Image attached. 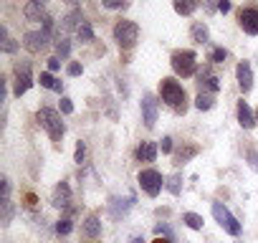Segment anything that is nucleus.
<instances>
[{"mask_svg":"<svg viewBox=\"0 0 258 243\" xmlns=\"http://www.w3.org/2000/svg\"><path fill=\"white\" fill-rule=\"evenodd\" d=\"M69 51H71L69 38H58V41H56V53H58V58H66V56H69Z\"/></svg>","mask_w":258,"mask_h":243,"instance_id":"obj_28","label":"nucleus"},{"mask_svg":"<svg viewBox=\"0 0 258 243\" xmlns=\"http://www.w3.org/2000/svg\"><path fill=\"white\" fill-rule=\"evenodd\" d=\"M61 111H63V114H71V111H74V104H71V99H66V96L61 99Z\"/></svg>","mask_w":258,"mask_h":243,"instance_id":"obj_36","label":"nucleus"},{"mask_svg":"<svg viewBox=\"0 0 258 243\" xmlns=\"http://www.w3.org/2000/svg\"><path fill=\"white\" fill-rule=\"evenodd\" d=\"M137 180H140V188H142L150 198H157V195H160V190H162V183H165V180H162V175H160L155 167L142 170Z\"/></svg>","mask_w":258,"mask_h":243,"instance_id":"obj_7","label":"nucleus"},{"mask_svg":"<svg viewBox=\"0 0 258 243\" xmlns=\"http://www.w3.org/2000/svg\"><path fill=\"white\" fill-rule=\"evenodd\" d=\"M225 58H228V51H225V48H215V51L210 53V61H213V64H223Z\"/></svg>","mask_w":258,"mask_h":243,"instance_id":"obj_30","label":"nucleus"},{"mask_svg":"<svg viewBox=\"0 0 258 243\" xmlns=\"http://www.w3.org/2000/svg\"><path fill=\"white\" fill-rule=\"evenodd\" d=\"M43 8H46V0H31V3L23 8V16L28 21H43Z\"/></svg>","mask_w":258,"mask_h":243,"instance_id":"obj_15","label":"nucleus"},{"mask_svg":"<svg viewBox=\"0 0 258 243\" xmlns=\"http://www.w3.org/2000/svg\"><path fill=\"white\" fill-rule=\"evenodd\" d=\"M81 23H84V16H81V11L76 8V11H71V13L63 18V31H74V28L79 31Z\"/></svg>","mask_w":258,"mask_h":243,"instance_id":"obj_20","label":"nucleus"},{"mask_svg":"<svg viewBox=\"0 0 258 243\" xmlns=\"http://www.w3.org/2000/svg\"><path fill=\"white\" fill-rule=\"evenodd\" d=\"M132 243H145V240L142 238H132Z\"/></svg>","mask_w":258,"mask_h":243,"instance_id":"obj_44","label":"nucleus"},{"mask_svg":"<svg viewBox=\"0 0 258 243\" xmlns=\"http://www.w3.org/2000/svg\"><path fill=\"white\" fill-rule=\"evenodd\" d=\"M0 38H3V53H16V51H18V43L8 36V28H6V26L0 28Z\"/></svg>","mask_w":258,"mask_h":243,"instance_id":"obj_23","label":"nucleus"},{"mask_svg":"<svg viewBox=\"0 0 258 243\" xmlns=\"http://www.w3.org/2000/svg\"><path fill=\"white\" fill-rule=\"evenodd\" d=\"M198 6H200V0H172L175 13L182 16V18H190V16L198 11Z\"/></svg>","mask_w":258,"mask_h":243,"instance_id":"obj_16","label":"nucleus"},{"mask_svg":"<svg viewBox=\"0 0 258 243\" xmlns=\"http://www.w3.org/2000/svg\"><path fill=\"white\" fill-rule=\"evenodd\" d=\"M167 190H170L172 195H180V175H172V177L167 180Z\"/></svg>","mask_w":258,"mask_h":243,"instance_id":"obj_31","label":"nucleus"},{"mask_svg":"<svg viewBox=\"0 0 258 243\" xmlns=\"http://www.w3.org/2000/svg\"><path fill=\"white\" fill-rule=\"evenodd\" d=\"M101 6L109 8V11H114V8H121V0H101Z\"/></svg>","mask_w":258,"mask_h":243,"instance_id":"obj_37","label":"nucleus"},{"mask_svg":"<svg viewBox=\"0 0 258 243\" xmlns=\"http://www.w3.org/2000/svg\"><path fill=\"white\" fill-rule=\"evenodd\" d=\"M235 114H238V122H240V127H243V130H253V127H255V114L250 111V106H248L243 99L238 101Z\"/></svg>","mask_w":258,"mask_h":243,"instance_id":"obj_13","label":"nucleus"},{"mask_svg":"<svg viewBox=\"0 0 258 243\" xmlns=\"http://www.w3.org/2000/svg\"><path fill=\"white\" fill-rule=\"evenodd\" d=\"M152 243H172V240H170V238H165V235H157Z\"/></svg>","mask_w":258,"mask_h":243,"instance_id":"obj_43","label":"nucleus"},{"mask_svg":"<svg viewBox=\"0 0 258 243\" xmlns=\"http://www.w3.org/2000/svg\"><path fill=\"white\" fill-rule=\"evenodd\" d=\"M248 160H250V167H255V170H258V155H255L253 150H248Z\"/></svg>","mask_w":258,"mask_h":243,"instance_id":"obj_42","label":"nucleus"},{"mask_svg":"<svg viewBox=\"0 0 258 243\" xmlns=\"http://www.w3.org/2000/svg\"><path fill=\"white\" fill-rule=\"evenodd\" d=\"M162 152H172V137H162Z\"/></svg>","mask_w":258,"mask_h":243,"instance_id":"obj_39","label":"nucleus"},{"mask_svg":"<svg viewBox=\"0 0 258 243\" xmlns=\"http://www.w3.org/2000/svg\"><path fill=\"white\" fill-rule=\"evenodd\" d=\"M84 235H86V238H99V235H101V220H99L96 215H89V218L84 220Z\"/></svg>","mask_w":258,"mask_h":243,"instance_id":"obj_19","label":"nucleus"},{"mask_svg":"<svg viewBox=\"0 0 258 243\" xmlns=\"http://www.w3.org/2000/svg\"><path fill=\"white\" fill-rule=\"evenodd\" d=\"M76 36H79V41H84V43H89V41H94V31H91V23H89V21H84V23L79 26V31H76Z\"/></svg>","mask_w":258,"mask_h":243,"instance_id":"obj_26","label":"nucleus"},{"mask_svg":"<svg viewBox=\"0 0 258 243\" xmlns=\"http://www.w3.org/2000/svg\"><path fill=\"white\" fill-rule=\"evenodd\" d=\"M235 79H238V86L243 94H248L253 89V71H250V64L248 61H240L235 66Z\"/></svg>","mask_w":258,"mask_h":243,"instance_id":"obj_10","label":"nucleus"},{"mask_svg":"<svg viewBox=\"0 0 258 243\" xmlns=\"http://www.w3.org/2000/svg\"><path fill=\"white\" fill-rule=\"evenodd\" d=\"M38 81H41V86H43V89H51V91H58V94H61V89H63V84H61V81H56L48 71H43Z\"/></svg>","mask_w":258,"mask_h":243,"instance_id":"obj_22","label":"nucleus"},{"mask_svg":"<svg viewBox=\"0 0 258 243\" xmlns=\"http://www.w3.org/2000/svg\"><path fill=\"white\" fill-rule=\"evenodd\" d=\"M190 38H192L195 43H208V41H210V31H208V26H205L203 21H195L192 28H190Z\"/></svg>","mask_w":258,"mask_h":243,"instance_id":"obj_18","label":"nucleus"},{"mask_svg":"<svg viewBox=\"0 0 258 243\" xmlns=\"http://www.w3.org/2000/svg\"><path fill=\"white\" fill-rule=\"evenodd\" d=\"M36 119H38V125L48 132V137L53 140V142H61L63 140V122H61V114L56 111V109H51V106H41L38 109V114H36Z\"/></svg>","mask_w":258,"mask_h":243,"instance_id":"obj_2","label":"nucleus"},{"mask_svg":"<svg viewBox=\"0 0 258 243\" xmlns=\"http://www.w3.org/2000/svg\"><path fill=\"white\" fill-rule=\"evenodd\" d=\"M142 119H145V127L152 130L155 122H157V101L152 94H145L142 96Z\"/></svg>","mask_w":258,"mask_h":243,"instance_id":"obj_9","label":"nucleus"},{"mask_svg":"<svg viewBox=\"0 0 258 243\" xmlns=\"http://www.w3.org/2000/svg\"><path fill=\"white\" fill-rule=\"evenodd\" d=\"M238 26L243 28V33L248 36H258V6L248 3L238 8Z\"/></svg>","mask_w":258,"mask_h":243,"instance_id":"obj_5","label":"nucleus"},{"mask_svg":"<svg viewBox=\"0 0 258 243\" xmlns=\"http://www.w3.org/2000/svg\"><path fill=\"white\" fill-rule=\"evenodd\" d=\"M16 84H13V94L23 96L31 86H33V76H31V61H18L16 64Z\"/></svg>","mask_w":258,"mask_h":243,"instance_id":"obj_6","label":"nucleus"},{"mask_svg":"<svg viewBox=\"0 0 258 243\" xmlns=\"http://www.w3.org/2000/svg\"><path fill=\"white\" fill-rule=\"evenodd\" d=\"M182 223H185L187 228H192V230H200L205 220H203V215H198V213H185V215H182Z\"/></svg>","mask_w":258,"mask_h":243,"instance_id":"obj_25","label":"nucleus"},{"mask_svg":"<svg viewBox=\"0 0 258 243\" xmlns=\"http://www.w3.org/2000/svg\"><path fill=\"white\" fill-rule=\"evenodd\" d=\"M74 160H76L79 165L86 160V145H84V142H76V155H74Z\"/></svg>","mask_w":258,"mask_h":243,"instance_id":"obj_32","label":"nucleus"},{"mask_svg":"<svg viewBox=\"0 0 258 243\" xmlns=\"http://www.w3.org/2000/svg\"><path fill=\"white\" fill-rule=\"evenodd\" d=\"M213 104H215L213 94H205V91H200V94H198V99H195V106H198L200 111H208V109H213Z\"/></svg>","mask_w":258,"mask_h":243,"instance_id":"obj_24","label":"nucleus"},{"mask_svg":"<svg viewBox=\"0 0 258 243\" xmlns=\"http://www.w3.org/2000/svg\"><path fill=\"white\" fill-rule=\"evenodd\" d=\"M155 233H157V235H165V238H170V240H175L172 230H170V228H167L165 223H162V225H157V228H155Z\"/></svg>","mask_w":258,"mask_h":243,"instance_id":"obj_34","label":"nucleus"},{"mask_svg":"<svg viewBox=\"0 0 258 243\" xmlns=\"http://www.w3.org/2000/svg\"><path fill=\"white\" fill-rule=\"evenodd\" d=\"M205 11L208 13H215L218 11V0H205Z\"/></svg>","mask_w":258,"mask_h":243,"instance_id":"obj_41","label":"nucleus"},{"mask_svg":"<svg viewBox=\"0 0 258 243\" xmlns=\"http://www.w3.org/2000/svg\"><path fill=\"white\" fill-rule=\"evenodd\" d=\"M51 205H53V208H69V205H71V188H69V183L61 180V183L53 188Z\"/></svg>","mask_w":258,"mask_h":243,"instance_id":"obj_11","label":"nucleus"},{"mask_svg":"<svg viewBox=\"0 0 258 243\" xmlns=\"http://www.w3.org/2000/svg\"><path fill=\"white\" fill-rule=\"evenodd\" d=\"M135 155H137L140 162H155V157H157V145H155V142H142Z\"/></svg>","mask_w":258,"mask_h":243,"instance_id":"obj_17","label":"nucleus"},{"mask_svg":"<svg viewBox=\"0 0 258 243\" xmlns=\"http://www.w3.org/2000/svg\"><path fill=\"white\" fill-rule=\"evenodd\" d=\"M41 23H43V33H46V36H51V33H53V18H51V16H46Z\"/></svg>","mask_w":258,"mask_h":243,"instance_id":"obj_35","label":"nucleus"},{"mask_svg":"<svg viewBox=\"0 0 258 243\" xmlns=\"http://www.w3.org/2000/svg\"><path fill=\"white\" fill-rule=\"evenodd\" d=\"M46 41H48V36L46 33H36V31H28L26 36H23V46L28 48V51H43L46 48Z\"/></svg>","mask_w":258,"mask_h":243,"instance_id":"obj_14","label":"nucleus"},{"mask_svg":"<svg viewBox=\"0 0 258 243\" xmlns=\"http://www.w3.org/2000/svg\"><path fill=\"white\" fill-rule=\"evenodd\" d=\"M81 71H84V66H81L79 61H74V64H69V69H66V74H69V76H79Z\"/></svg>","mask_w":258,"mask_h":243,"instance_id":"obj_33","label":"nucleus"},{"mask_svg":"<svg viewBox=\"0 0 258 243\" xmlns=\"http://www.w3.org/2000/svg\"><path fill=\"white\" fill-rule=\"evenodd\" d=\"M200 152V147L198 145H187V147H182V150H177V155H175V165H185L190 157H195Z\"/></svg>","mask_w":258,"mask_h":243,"instance_id":"obj_21","label":"nucleus"},{"mask_svg":"<svg viewBox=\"0 0 258 243\" xmlns=\"http://www.w3.org/2000/svg\"><path fill=\"white\" fill-rule=\"evenodd\" d=\"M58 69H61V58H58V56L48 58V71H58Z\"/></svg>","mask_w":258,"mask_h":243,"instance_id":"obj_38","label":"nucleus"},{"mask_svg":"<svg viewBox=\"0 0 258 243\" xmlns=\"http://www.w3.org/2000/svg\"><path fill=\"white\" fill-rule=\"evenodd\" d=\"M218 11L220 13H230V0H218Z\"/></svg>","mask_w":258,"mask_h":243,"instance_id":"obj_40","label":"nucleus"},{"mask_svg":"<svg viewBox=\"0 0 258 243\" xmlns=\"http://www.w3.org/2000/svg\"><path fill=\"white\" fill-rule=\"evenodd\" d=\"M0 205H3V225H8L13 220V203H11V198H3Z\"/></svg>","mask_w":258,"mask_h":243,"instance_id":"obj_27","label":"nucleus"},{"mask_svg":"<svg viewBox=\"0 0 258 243\" xmlns=\"http://www.w3.org/2000/svg\"><path fill=\"white\" fill-rule=\"evenodd\" d=\"M71 230H74V223H71L69 218H61V220L56 223V233H58V235H69Z\"/></svg>","mask_w":258,"mask_h":243,"instance_id":"obj_29","label":"nucleus"},{"mask_svg":"<svg viewBox=\"0 0 258 243\" xmlns=\"http://www.w3.org/2000/svg\"><path fill=\"white\" fill-rule=\"evenodd\" d=\"M255 125H258V109H255Z\"/></svg>","mask_w":258,"mask_h":243,"instance_id":"obj_45","label":"nucleus"},{"mask_svg":"<svg viewBox=\"0 0 258 243\" xmlns=\"http://www.w3.org/2000/svg\"><path fill=\"white\" fill-rule=\"evenodd\" d=\"M198 86H200V91H218L220 89V79L210 71V69H203L200 74H198Z\"/></svg>","mask_w":258,"mask_h":243,"instance_id":"obj_12","label":"nucleus"},{"mask_svg":"<svg viewBox=\"0 0 258 243\" xmlns=\"http://www.w3.org/2000/svg\"><path fill=\"white\" fill-rule=\"evenodd\" d=\"M213 218L225 228V233H230V235H240V223L230 215V210H228L223 203H213Z\"/></svg>","mask_w":258,"mask_h":243,"instance_id":"obj_8","label":"nucleus"},{"mask_svg":"<svg viewBox=\"0 0 258 243\" xmlns=\"http://www.w3.org/2000/svg\"><path fill=\"white\" fill-rule=\"evenodd\" d=\"M160 99L175 111V114H185L187 111V91L182 89V84H177L172 76H165L160 81Z\"/></svg>","mask_w":258,"mask_h":243,"instance_id":"obj_1","label":"nucleus"},{"mask_svg":"<svg viewBox=\"0 0 258 243\" xmlns=\"http://www.w3.org/2000/svg\"><path fill=\"white\" fill-rule=\"evenodd\" d=\"M114 41L119 43L121 51H129V48H135L137 41H140V26L135 21H119L114 26Z\"/></svg>","mask_w":258,"mask_h":243,"instance_id":"obj_4","label":"nucleus"},{"mask_svg":"<svg viewBox=\"0 0 258 243\" xmlns=\"http://www.w3.org/2000/svg\"><path fill=\"white\" fill-rule=\"evenodd\" d=\"M170 64H172V71H175L177 76L190 79V76L198 71V53L190 51V48H177V51H172Z\"/></svg>","mask_w":258,"mask_h":243,"instance_id":"obj_3","label":"nucleus"}]
</instances>
